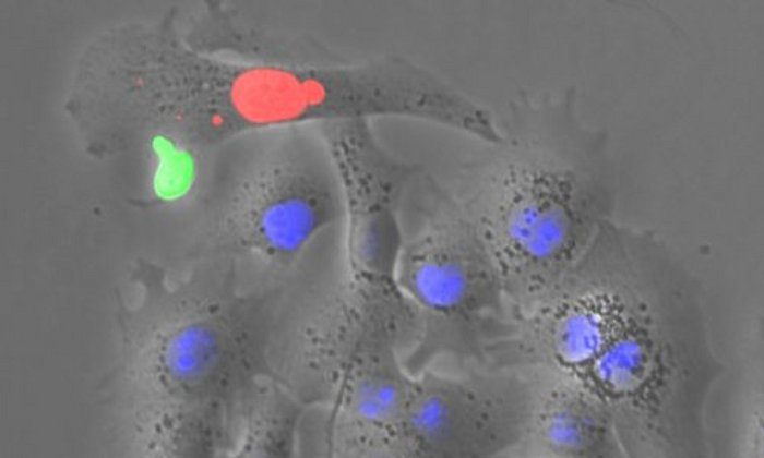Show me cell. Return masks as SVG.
Returning a JSON list of instances; mask_svg holds the SVG:
<instances>
[{
  "mask_svg": "<svg viewBox=\"0 0 764 458\" xmlns=\"http://www.w3.org/2000/svg\"><path fill=\"white\" fill-rule=\"evenodd\" d=\"M541 369L593 395L625 456L702 457L720 372L695 280L654 233L606 234L532 317Z\"/></svg>",
  "mask_w": 764,
  "mask_h": 458,
  "instance_id": "obj_1",
  "label": "cell"
},
{
  "mask_svg": "<svg viewBox=\"0 0 764 458\" xmlns=\"http://www.w3.org/2000/svg\"><path fill=\"white\" fill-rule=\"evenodd\" d=\"M573 89L521 94L501 138L468 161L453 192L500 275L517 314L580 262L616 203L607 135L584 124Z\"/></svg>",
  "mask_w": 764,
  "mask_h": 458,
  "instance_id": "obj_2",
  "label": "cell"
},
{
  "mask_svg": "<svg viewBox=\"0 0 764 458\" xmlns=\"http://www.w3.org/2000/svg\"><path fill=\"white\" fill-rule=\"evenodd\" d=\"M186 114L210 143L333 121L444 123L452 86L399 56L346 62L319 39L240 20L213 48L190 49L179 76Z\"/></svg>",
  "mask_w": 764,
  "mask_h": 458,
  "instance_id": "obj_3",
  "label": "cell"
},
{
  "mask_svg": "<svg viewBox=\"0 0 764 458\" xmlns=\"http://www.w3.org/2000/svg\"><path fill=\"white\" fill-rule=\"evenodd\" d=\"M417 230L403 237L395 282L415 322L422 359L488 361L512 311L496 264L449 191L430 180Z\"/></svg>",
  "mask_w": 764,
  "mask_h": 458,
  "instance_id": "obj_4",
  "label": "cell"
},
{
  "mask_svg": "<svg viewBox=\"0 0 764 458\" xmlns=\"http://www.w3.org/2000/svg\"><path fill=\"white\" fill-rule=\"evenodd\" d=\"M247 135L251 152L229 190L225 227L263 258L286 264L343 225L337 171L319 124Z\"/></svg>",
  "mask_w": 764,
  "mask_h": 458,
  "instance_id": "obj_5",
  "label": "cell"
},
{
  "mask_svg": "<svg viewBox=\"0 0 764 458\" xmlns=\"http://www.w3.org/2000/svg\"><path fill=\"white\" fill-rule=\"evenodd\" d=\"M527 409L528 383L518 370L430 373L410 388L402 424L422 455L490 456L518 447Z\"/></svg>",
  "mask_w": 764,
  "mask_h": 458,
  "instance_id": "obj_6",
  "label": "cell"
},
{
  "mask_svg": "<svg viewBox=\"0 0 764 458\" xmlns=\"http://www.w3.org/2000/svg\"><path fill=\"white\" fill-rule=\"evenodd\" d=\"M528 383V409L517 448L530 456H625L608 410L573 382L537 367L518 369Z\"/></svg>",
  "mask_w": 764,
  "mask_h": 458,
  "instance_id": "obj_7",
  "label": "cell"
},
{
  "mask_svg": "<svg viewBox=\"0 0 764 458\" xmlns=\"http://www.w3.org/2000/svg\"><path fill=\"white\" fill-rule=\"evenodd\" d=\"M410 388L393 373L369 371L355 379L348 395V406L359 421L387 427L402 423Z\"/></svg>",
  "mask_w": 764,
  "mask_h": 458,
  "instance_id": "obj_8",
  "label": "cell"
}]
</instances>
